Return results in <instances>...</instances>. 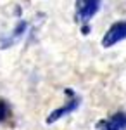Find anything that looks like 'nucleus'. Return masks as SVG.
Here are the masks:
<instances>
[{
  "mask_svg": "<svg viewBox=\"0 0 126 130\" xmlns=\"http://www.w3.org/2000/svg\"><path fill=\"white\" fill-rule=\"evenodd\" d=\"M124 38H126V21H117L114 24H111L109 30L106 31V35L102 38V47L111 49Z\"/></svg>",
  "mask_w": 126,
  "mask_h": 130,
  "instance_id": "obj_1",
  "label": "nucleus"
},
{
  "mask_svg": "<svg viewBox=\"0 0 126 130\" xmlns=\"http://www.w3.org/2000/svg\"><path fill=\"white\" fill-rule=\"evenodd\" d=\"M9 116H10V106L5 102V101L0 99V123L5 121Z\"/></svg>",
  "mask_w": 126,
  "mask_h": 130,
  "instance_id": "obj_5",
  "label": "nucleus"
},
{
  "mask_svg": "<svg viewBox=\"0 0 126 130\" xmlns=\"http://www.w3.org/2000/svg\"><path fill=\"white\" fill-rule=\"evenodd\" d=\"M98 130H123L126 128V113H114L109 120H100L97 123Z\"/></svg>",
  "mask_w": 126,
  "mask_h": 130,
  "instance_id": "obj_3",
  "label": "nucleus"
},
{
  "mask_svg": "<svg viewBox=\"0 0 126 130\" xmlns=\"http://www.w3.org/2000/svg\"><path fill=\"white\" fill-rule=\"evenodd\" d=\"M100 0H76V19L87 24L98 12Z\"/></svg>",
  "mask_w": 126,
  "mask_h": 130,
  "instance_id": "obj_2",
  "label": "nucleus"
},
{
  "mask_svg": "<svg viewBox=\"0 0 126 130\" xmlns=\"http://www.w3.org/2000/svg\"><path fill=\"white\" fill-rule=\"evenodd\" d=\"M78 104H79V99L78 97H74L73 101H68L62 108H59V109H54L52 113H50V116L47 118V123H54L55 120H59V118H62L64 115H68V113H71V111H74L78 108Z\"/></svg>",
  "mask_w": 126,
  "mask_h": 130,
  "instance_id": "obj_4",
  "label": "nucleus"
}]
</instances>
